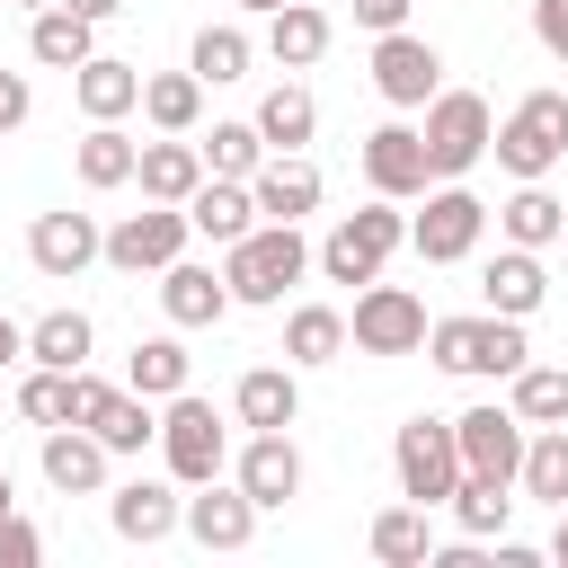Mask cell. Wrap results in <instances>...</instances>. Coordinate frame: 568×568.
Masks as SVG:
<instances>
[{
	"instance_id": "obj_1",
	"label": "cell",
	"mask_w": 568,
	"mask_h": 568,
	"mask_svg": "<svg viewBox=\"0 0 568 568\" xmlns=\"http://www.w3.org/2000/svg\"><path fill=\"white\" fill-rule=\"evenodd\" d=\"M320 266V248L302 240V222H257V231H240L231 248H222V275H231V302H284L302 275Z\"/></svg>"
},
{
	"instance_id": "obj_2",
	"label": "cell",
	"mask_w": 568,
	"mask_h": 568,
	"mask_svg": "<svg viewBox=\"0 0 568 568\" xmlns=\"http://www.w3.org/2000/svg\"><path fill=\"white\" fill-rule=\"evenodd\" d=\"M426 355H435L444 373H470V382H506V373H524V364H532V346H524V320H506V311L426 320Z\"/></svg>"
},
{
	"instance_id": "obj_3",
	"label": "cell",
	"mask_w": 568,
	"mask_h": 568,
	"mask_svg": "<svg viewBox=\"0 0 568 568\" xmlns=\"http://www.w3.org/2000/svg\"><path fill=\"white\" fill-rule=\"evenodd\" d=\"M399 248H408V213H399L390 195H373L364 213H346V222L320 240V275H328V284H373Z\"/></svg>"
},
{
	"instance_id": "obj_4",
	"label": "cell",
	"mask_w": 568,
	"mask_h": 568,
	"mask_svg": "<svg viewBox=\"0 0 568 568\" xmlns=\"http://www.w3.org/2000/svg\"><path fill=\"white\" fill-rule=\"evenodd\" d=\"M390 470H399V497L408 506H453V488H462V435H453V417H408L399 435H390Z\"/></svg>"
},
{
	"instance_id": "obj_5",
	"label": "cell",
	"mask_w": 568,
	"mask_h": 568,
	"mask_svg": "<svg viewBox=\"0 0 568 568\" xmlns=\"http://www.w3.org/2000/svg\"><path fill=\"white\" fill-rule=\"evenodd\" d=\"M426 124V160H435V178H462V169H479L488 160V142H497V115H488V98L479 89H435L426 106H417Z\"/></svg>"
},
{
	"instance_id": "obj_6",
	"label": "cell",
	"mask_w": 568,
	"mask_h": 568,
	"mask_svg": "<svg viewBox=\"0 0 568 568\" xmlns=\"http://www.w3.org/2000/svg\"><path fill=\"white\" fill-rule=\"evenodd\" d=\"M497 169L506 178H550L559 160H568V89H532L506 124H497Z\"/></svg>"
},
{
	"instance_id": "obj_7",
	"label": "cell",
	"mask_w": 568,
	"mask_h": 568,
	"mask_svg": "<svg viewBox=\"0 0 568 568\" xmlns=\"http://www.w3.org/2000/svg\"><path fill=\"white\" fill-rule=\"evenodd\" d=\"M160 462H169V479H178V488H204V479H222V462H231V435H222L213 399L178 390V399L160 408Z\"/></svg>"
},
{
	"instance_id": "obj_8",
	"label": "cell",
	"mask_w": 568,
	"mask_h": 568,
	"mask_svg": "<svg viewBox=\"0 0 568 568\" xmlns=\"http://www.w3.org/2000/svg\"><path fill=\"white\" fill-rule=\"evenodd\" d=\"M346 346L355 355H417L426 346V302L408 284H355V311H346Z\"/></svg>"
},
{
	"instance_id": "obj_9",
	"label": "cell",
	"mask_w": 568,
	"mask_h": 568,
	"mask_svg": "<svg viewBox=\"0 0 568 568\" xmlns=\"http://www.w3.org/2000/svg\"><path fill=\"white\" fill-rule=\"evenodd\" d=\"M479 231H488V204H479L462 178H435V186H426V213L408 222V248H417L426 266H462V257L479 248Z\"/></svg>"
},
{
	"instance_id": "obj_10",
	"label": "cell",
	"mask_w": 568,
	"mask_h": 568,
	"mask_svg": "<svg viewBox=\"0 0 568 568\" xmlns=\"http://www.w3.org/2000/svg\"><path fill=\"white\" fill-rule=\"evenodd\" d=\"M186 240H195L186 204H151V195H142V213H124V222L106 231V266H115V275H160V266L186 257Z\"/></svg>"
},
{
	"instance_id": "obj_11",
	"label": "cell",
	"mask_w": 568,
	"mask_h": 568,
	"mask_svg": "<svg viewBox=\"0 0 568 568\" xmlns=\"http://www.w3.org/2000/svg\"><path fill=\"white\" fill-rule=\"evenodd\" d=\"M106 390H115V382H98L89 364H71V373H62V364H36V373L18 382V417H27V426H89Z\"/></svg>"
},
{
	"instance_id": "obj_12",
	"label": "cell",
	"mask_w": 568,
	"mask_h": 568,
	"mask_svg": "<svg viewBox=\"0 0 568 568\" xmlns=\"http://www.w3.org/2000/svg\"><path fill=\"white\" fill-rule=\"evenodd\" d=\"M364 186H373V195H390V204L426 195V186H435L426 133H417V124H373V133H364Z\"/></svg>"
},
{
	"instance_id": "obj_13",
	"label": "cell",
	"mask_w": 568,
	"mask_h": 568,
	"mask_svg": "<svg viewBox=\"0 0 568 568\" xmlns=\"http://www.w3.org/2000/svg\"><path fill=\"white\" fill-rule=\"evenodd\" d=\"M453 435H462V470H479V479H515L524 470V417L506 408V399H479V408H462L453 417Z\"/></svg>"
},
{
	"instance_id": "obj_14",
	"label": "cell",
	"mask_w": 568,
	"mask_h": 568,
	"mask_svg": "<svg viewBox=\"0 0 568 568\" xmlns=\"http://www.w3.org/2000/svg\"><path fill=\"white\" fill-rule=\"evenodd\" d=\"M373 89L408 115V106H426V98L444 89V53H435L426 36H408V27H390V36L373 44Z\"/></svg>"
},
{
	"instance_id": "obj_15",
	"label": "cell",
	"mask_w": 568,
	"mask_h": 568,
	"mask_svg": "<svg viewBox=\"0 0 568 568\" xmlns=\"http://www.w3.org/2000/svg\"><path fill=\"white\" fill-rule=\"evenodd\" d=\"M106 257V231L89 222V213H36L27 222V266L44 275V284H71L80 266H98Z\"/></svg>"
},
{
	"instance_id": "obj_16",
	"label": "cell",
	"mask_w": 568,
	"mask_h": 568,
	"mask_svg": "<svg viewBox=\"0 0 568 568\" xmlns=\"http://www.w3.org/2000/svg\"><path fill=\"white\" fill-rule=\"evenodd\" d=\"M106 524H115V541L151 550L186 524V497H178V479H124V488H106Z\"/></svg>"
},
{
	"instance_id": "obj_17",
	"label": "cell",
	"mask_w": 568,
	"mask_h": 568,
	"mask_svg": "<svg viewBox=\"0 0 568 568\" xmlns=\"http://www.w3.org/2000/svg\"><path fill=\"white\" fill-rule=\"evenodd\" d=\"M231 479H240L257 506H284V497H302V453H293V435H284V426H257V435L231 453Z\"/></svg>"
},
{
	"instance_id": "obj_18",
	"label": "cell",
	"mask_w": 568,
	"mask_h": 568,
	"mask_svg": "<svg viewBox=\"0 0 568 568\" xmlns=\"http://www.w3.org/2000/svg\"><path fill=\"white\" fill-rule=\"evenodd\" d=\"M248 195H257V222H302V213H320V169L302 160V151H266L257 160V178H248Z\"/></svg>"
},
{
	"instance_id": "obj_19",
	"label": "cell",
	"mask_w": 568,
	"mask_h": 568,
	"mask_svg": "<svg viewBox=\"0 0 568 568\" xmlns=\"http://www.w3.org/2000/svg\"><path fill=\"white\" fill-rule=\"evenodd\" d=\"M257 515H266V506H257V497H248L240 479H231V488H222V479H204V488L186 497V532H195L204 550H248Z\"/></svg>"
},
{
	"instance_id": "obj_20",
	"label": "cell",
	"mask_w": 568,
	"mask_h": 568,
	"mask_svg": "<svg viewBox=\"0 0 568 568\" xmlns=\"http://www.w3.org/2000/svg\"><path fill=\"white\" fill-rule=\"evenodd\" d=\"M479 302L488 311H506V320H532L541 302H550V266H541V248H497L488 257V275H479Z\"/></svg>"
},
{
	"instance_id": "obj_21",
	"label": "cell",
	"mask_w": 568,
	"mask_h": 568,
	"mask_svg": "<svg viewBox=\"0 0 568 568\" xmlns=\"http://www.w3.org/2000/svg\"><path fill=\"white\" fill-rule=\"evenodd\" d=\"M160 311H169V328H213L231 311V275H213L204 257H178V266H160Z\"/></svg>"
},
{
	"instance_id": "obj_22",
	"label": "cell",
	"mask_w": 568,
	"mask_h": 568,
	"mask_svg": "<svg viewBox=\"0 0 568 568\" xmlns=\"http://www.w3.org/2000/svg\"><path fill=\"white\" fill-rule=\"evenodd\" d=\"M36 462H44V479H53L62 497H98V488H106V462H115V453H106V444H98L89 426H44V453H36Z\"/></svg>"
},
{
	"instance_id": "obj_23",
	"label": "cell",
	"mask_w": 568,
	"mask_h": 568,
	"mask_svg": "<svg viewBox=\"0 0 568 568\" xmlns=\"http://www.w3.org/2000/svg\"><path fill=\"white\" fill-rule=\"evenodd\" d=\"M71 98H80V115H89V124H124V115L142 106V71H133V62H115V53H89V62L71 71Z\"/></svg>"
},
{
	"instance_id": "obj_24",
	"label": "cell",
	"mask_w": 568,
	"mask_h": 568,
	"mask_svg": "<svg viewBox=\"0 0 568 568\" xmlns=\"http://www.w3.org/2000/svg\"><path fill=\"white\" fill-rule=\"evenodd\" d=\"M186 222H195V240H213V248H231L240 231H257V195H248V178H204V186L186 195Z\"/></svg>"
},
{
	"instance_id": "obj_25",
	"label": "cell",
	"mask_w": 568,
	"mask_h": 568,
	"mask_svg": "<svg viewBox=\"0 0 568 568\" xmlns=\"http://www.w3.org/2000/svg\"><path fill=\"white\" fill-rule=\"evenodd\" d=\"M133 178H142L151 204H186V195L204 186V151H195L186 133H160V142H142V169H133Z\"/></svg>"
},
{
	"instance_id": "obj_26",
	"label": "cell",
	"mask_w": 568,
	"mask_h": 568,
	"mask_svg": "<svg viewBox=\"0 0 568 568\" xmlns=\"http://www.w3.org/2000/svg\"><path fill=\"white\" fill-rule=\"evenodd\" d=\"M27 53L44 62V71H80L89 53H98V18H80V9H36V27H27Z\"/></svg>"
},
{
	"instance_id": "obj_27",
	"label": "cell",
	"mask_w": 568,
	"mask_h": 568,
	"mask_svg": "<svg viewBox=\"0 0 568 568\" xmlns=\"http://www.w3.org/2000/svg\"><path fill=\"white\" fill-rule=\"evenodd\" d=\"M497 231H506L515 248H550V240L568 231V204H559L541 178H515V195L497 204Z\"/></svg>"
},
{
	"instance_id": "obj_28",
	"label": "cell",
	"mask_w": 568,
	"mask_h": 568,
	"mask_svg": "<svg viewBox=\"0 0 568 568\" xmlns=\"http://www.w3.org/2000/svg\"><path fill=\"white\" fill-rule=\"evenodd\" d=\"M337 355H346V311H337V302H293V320H284V364L311 373V364H337Z\"/></svg>"
},
{
	"instance_id": "obj_29",
	"label": "cell",
	"mask_w": 568,
	"mask_h": 568,
	"mask_svg": "<svg viewBox=\"0 0 568 568\" xmlns=\"http://www.w3.org/2000/svg\"><path fill=\"white\" fill-rule=\"evenodd\" d=\"M231 408H240L248 435H257V426H293V417H302V382H293V364H257V373H240Z\"/></svg>"
},
{
	"instance_id": "obj_30",
	"label": "cell",
	"mask_w": 568,
	"mask_h": 568,
	"mask_svg": "<svg viewBox=\"0 0 568 568\" xmlns=\"http://www.w3.org/2000/svg\"><path fill=\"white\" fill-rule=\"evenodd\" d=\"M266 53H275L284 71H311V62L328 53V9H311V0L266 9Z\"/></svg>"
},
{
	"instance_id": "obj_31",
	"label": "cell",
	"mask_w": 568,
	"mask_h": 568,
	"mask_svg": "<svg viewBox=\"0 0 568 568\" xmlns=\"http://www.w3.org/2000/svg\"><path fill=\"white\" fill-rule=\"evenodd\" d=\"M142 115H151V133H195L204 124V80L195 71H142Z\"/></svg>"
},
{
	"instance_id": "obj_32",
	"label": "cell",
	"mask_w": 568,
	"mask_h": 568,
	"mask_svg": "<svg viewBox=\"0 0 568 568\" xmlns=\"http://www.w3.org/2000/svg\"><path fill=\"white\" fill-rule=\"evenodd\" d=\"M71 160H80V186H98V195H106V186H133V169H142V142H133L124 124H89Z\"/></svg>"
},
{
	"instance_id": "obj_33",
	"label": "cell",
	"mask_w": 568,
	"mask_h": 568,
	"mask_svg": "<svg viewBox=\"0 0 568 568\" xmlns=\"http://www.w3.org/2000/svg\"><path fill=\"white\" fill-rule=\"evenodd\" d=\"M506 408L524 426H568V364H524L506 373Z\"/></svg>"
},
{
	"instance_id": "obj_34",
	"label": "cell",
	"mask_w": 568,
	"mask_h": 568,
	"mask_svg": "<svg viewBox=\"0 0 568 568\" xmlns=\"http://www.w3.org/2000/svg\"><path fill=\"white\" fill-rule=\"evenodd\" d=\"M311 124H320V106H311V89H302V80H275V89L257 98V133H266V151H302V142H311Z\"/></svg>"
},
{
	"instance_id": "obj_35",
	"label": "cell",
	"mask_w": 568,
	"mask_h": 568,
	"mask_svg": "<svg viewBox=\"0 0 568 568\" xmlns=\"http://www.w3.org/2000/svg\"><path fill=\"white\" fill-rule=\"evenodd\" d=\"M89 435H98L106 453H142V444H160V417H151L142 390H106L98 417H89Z\"/></svg>"
},
{
	"instance_id": "obj_36",
	"label": "cell",
	"mask_w": 568,
	"mask_h": 568,
	"mask_svg": "<svg viewBox=\"0 0 568 568\" xmlns=\"http://www.w3.org/2000/svg\"><path fill=\"white\" fill-rule=\"evenodd\" d=\"M453 524H462L470 541L506 532V524H515V479H479V470H462V488H453Z\"/></svg>"
},
{
	"instance_id": "obj_37",
	"label": "cell",
	"mask_w": 568,
	"mask_h": 568,
	"mask_svg": "<svg viewBox=\"0 0 568 568\" xmlns=\"http://www.w3.org/2000/svg\"><path fill=\"white\" fill-rule=\"evenodd\" d=\"M515 488L568 506V426H532V435H524V470H515Z\"/></svg>"
},
{
	"instance_id": "obj_38",
	"label": "cell",
	"mask_w": 568,
	"mask_h": 568,
	"mask_svg": "<svg viewBox=\"0 0 568 568\" xmlns=\"http://www.w3.org/2000/svg\"><path fill=\"white\" fill-rule=\"evenodd\" d=\"M195 151H204V178H257L266 133H257V115H231V124H213Z\"/></svg>"
},
{
	"instance_id": "obj_39",
	"label": "cell",
	"mask_w": 568,
	"mask_h": 568,
	"mask_svg": "<svg viewBox=\"0 0 568 568\" xmlns=\"http://www.w3.org/2000/svg\"><path fill=\"white\" fill-rule=\"evenodd\" d=\"M124 390H142V399H178V390H186V346H178V337H142V346L124 355Z\"/></svg>"
},
{
	"instance_id": "obj_40",
	"label": "cell",
	"mask_w": 568,
	"mask_h": 568,
	"mask_svg": "<svg viewBox=\"0 0 568 568\" xmlns=\"http://www.w3.org/2000/svg\"><path fill=\"white\" fill-rule=\"evenodd\" d=\"M373 559H390V568H426V559H435L426 506H382V515H373Z\"/></svg>"
},
{
	"instance_id": "obj_41",
	"label": "cell",
	"mask_w": 568,
	"mask_h": 568,
	"mask_svg": "<svg viewBox=\"0 0 568 568\" xmlns=\"http://www.w3.org/2000/svg\"><path fill=\"white\" fill-rule=\"evenodd\" d=\"M248 53H257V44H248V27H231V18H222V27H204V36H195L186 71H195L204 89H222V80H248Z\"/></svg>"
},
{
	"instance_id": "obj_42",
	"label": "cell",
	"mask_w": 568,
	"mask_h": 568,
	"mask_svg": "<svg viewBox=\"0 0 568 568\" xmlns=\"http://www.w3.org/2000/svg\"><path fill=\"white\" fill-rule=\"evenodd\" d=\"M89 337H98L89 311H44V320L27 328V364H62V373H71V364H89Z\"/></svg>"
},
{
	"instance_id": "obj_43",
	"label": "cell",
	"mask_w": 568,
	"mask_h": 568,
	"mask_svg": "<svg viewBox=\"0 0 568 568\" xmlns=\"http://www.w3.org/2000/svg\"><path fill=\"white\" fill-rule=\"evenodd\" d=\"M36 559H44V532L9 506V515H0V568H36Z\"/></svg>"
},
{
	"instance_id": "obj_44",
	"label": "cell",
	"mask_w": 568,
	"mask_h": 568,
	"mask_svg": "<svg viewBox=\"0 0 568 568\" xmlns=\"http://www.w3.org/2000/svg\"><path fill=\"white\" fill-rule=\"evenodd\" d=\"M532 36L550 62H568V0H532Z\"/></svg>"
},
{
	"instance_id": "obj_45",
	"label": "cell",
	"mask_w": 568,
	"mask_h": 568,
	"mask_svg": "<svg viewBox=\"0 0 568 568\" xmlns=\"http://www.w3.org/2000/svg\"><path fill=\"white\" fill-rule=\"evenodd\" d=\"M27 115H36V89H27L18 71H0V133H18Z\"/></svg>"
},
{
	"instance_id": "obj_46",
	"label": "cell",
	"mask_w": 568,
	"mask_h": 568,
	"mask_svg": "<svg viewBox=\"0 0 568 568\" xmlns=\"http://www.w3.org/2000/svg\"><path fill=\"white\" fill-rule=\"evenodd\" d=\"M355 27L390 36V27H408V0H355Z\"/></svg>"
},
{
	"instance_id": "obj_47",
	"label": "cell",
	"mask_w": 568,
	"mask_h": 568,
	"mask_svg": "<svg viewBox=\"0 0 568 568\" xmlns=\"http://www.w3.org/2000/svg\"><path fill=\"white\" fill-rule=\"evenodd\" d=\"M9 364H27V328L0 311V373H9Z\"/></svg>"
},
{
	"instance_id": "obj_48",
	"label": "cell",
	"mask_w": 568,
	"mask_h": 568,
	"mask_svg": "<svg viewBox=\"0 0 568 568\" xmlns=\"http://www.w3.org/2000/svg\"><path fill=\"white\" fill-rule=\"evenodd\" d=\"M62 9H80V18H98V27H106V18L124 9V0H62Z\"/></svg>"
},
{
	"instance_id": "obj_49",
	"label": "cell",
	"mask_w": 568,
	"mask_h": 568,
	"mask_svg": "<svg viewBox=\"0 0 568 568\" xmlns=\"http://www.w3.org/2000/svg\"><path fill=\"white\" fill-rule=\"evenodd\" d=\"M550 559L568 568V506H559V532H550Z\"/></svg>"
},
{
	"instance_id": "obj_50",
	"label": "cell",
	"mask_w": 568,
	"mask_h": 568,
	"mask_svg": "<svg viewBox=\"0 0 568 568\" xmlns=\"http://www.w3.org/2000/svg\"><path fill=\"white\" fill-rule=\"evenodd\" d=\"M231 9H257V18H266V9H284V0H231Z\"/></svg>"
},
{
	"instance_id": "obj_51",
	"label": "cell",
	"mask_w": 568,
	"mask_h": 568,
	"mask_svg": "<svg viewBox=\"0 0 568 568\" xmlns=\"http://www.w3.org/2000/svg\"><path fill=\"white\" fill-rule=\"evenodd\" d=\"M0 515H9V470H0Z\"/></svg>"
},
{
	"instance_id": "obj_52",
	"label": "cell",
	"mask_w": 568,
	"mask_h": 568,
	"mask_svg": "<svg viewBox=\"0 0 568 568\" xmlns=\"http://www.w3.org/2000/svg\"><path fill=\"white\" fill-rule=\"evenodd\" d=\"M18 9H53V0H18Z\"/></svg>"
},
{
	"instance_id": "obj_53",
	"label": "cell",
	"mask_w": 568,
	"mask_h": 568,
	"mask_svg": "<svg viewBox=\"0 0 568 568\" xmlns=\"http://www.w3.org/2000/svg\"><path fill=\"white\" fill-rule=\"evenodd\" d=\"M559 240H568V231H559Z\"/></svg>"
}]
</instances>
